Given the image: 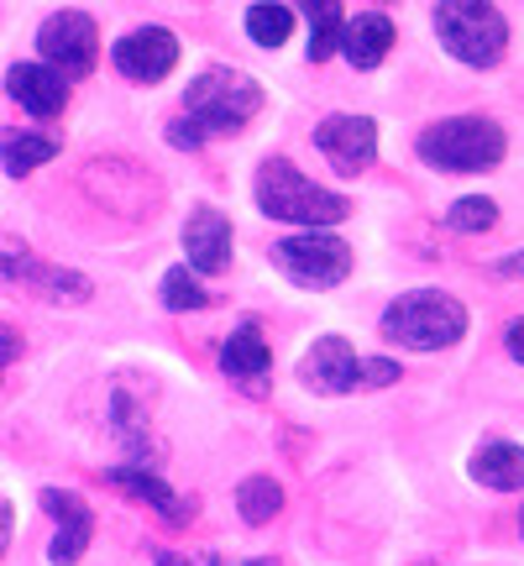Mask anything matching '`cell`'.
Returning a JSON list of instances; mask_svg holds the SVG:
<instances>
[{
	"mask_svg": "<svg viewBox=\"0 0 524 566\" xmlns=\"http://www.w3.org/2000/svg\"><path fill=\"white\" fill-rule=\"evenodd\" d=\"M258 205L268 221H289L304 226V231H325L352 216V200L346 195H331L321 184H310L289 158H268L258 174Z\"/></svg>",
	"mask_w": 524,
	"mask_h": 566,
	"instance_id": "obj_1",
	"label": "cell"
},
{
	"mask_svg": "<svg viewBox=\"0 0 524 566\" xmlns=\"http://www.w3.org/2000/svg\"><path fill=\"white\" fill-rule=\"evenodd\" d=\"M504 126L499 122H483V116H451V122H436L425 126L415 153H420L430 168L441 174H483L493 163L504 158Z\"/></svg>",
	"mask_w": 524,
	"mask_h": 566,
	"instance_id": "obj_2",
	"label": "cell"
},
{
	"mask_svg": "<svg viewBox=\"0 0 524 566\" xmlns=\"http://www.w3.org/2000/svg\"><path fill=\"white\" fill-rule=\"evenodd\" d=\"M384 336L399 346H415V352H441V346H457L467 336V310L441 289H415V294L388 304Z\"/></svg>",
	"mask_w": 524,
	"mask_h": 566,
	"instance_id": "obj_3",
	"label": "cell"
},
{
	"mask_svg": "<svg viewBox=\"0 0 524 566\" xmlns=\"http://www.w3.org/2000/svg\"><path fill=\"white\" fill-rule=\"evenodd\" d=\"M184 111L200 132H242L262 111V84L247 80L242 69H205L184 90Z\"/></svg>",
	"mask_w": 524,
	"mask_h": 566,
	"instance_id": "obj_4",
	"label": "cell"
},
{
	"mask_svg": "<svg viewBox=\"0 0 524 566\" xmlns=\"http://www.w3.org/2000/svg\"><path fill=\"white\" fill-rule=\"evenodd\" d=\"M436 32L467 69H493L509 48L504 11L483 6V0H446V6H436Z\"/></svg>",
	"mask_w": 524,
	"mask_h": 566,
	"instance_id": "obj_5",
	"label": "cell"
},
{
	"mask_svg": "<svg viewBox=\"0 0 524 566\" xmlns=\"http://www.w3.org/2000/svg\"><path fill=\"white\" fill-rule=\"evenodd\" d=\"M300 378H304V388H315V394L388 388V384H399V363H388V357H357L352 342H342V336H321V342L304 352Z\"/></svg>",
	"mask_w": 524,
	"mask_h": 566,
	"instance_id": "obj_6",
	"label": "cell"
},
{
	"mask_svg": "<svg viewBox=\"0 0 524 566\" xmlns=\"http://www.w3.org/2000/svg\"><path fill=\"white\" fill-rule=\"evenodd\" d=\"M273 263L300 289H331V283H342L352 273V247L342 237H331V231H300V237L273 247Z\"/></svg>",
	"mask_w": 524,
	"mask_h": 566,
	"instance_id": "obj_7",
	"label": "cell"
},
{
	"mask_svg": "<svg viewBox=\"0 0 524 566\" xmlns=\"http://www.w3.org/2000/svg\"><path fill=\"white\" fill-rule=\"evenodd\" d=\"M38 53L59 80H84L95 69V53H101L95 17L90 11H59V17H48L38 32Z\"/></svg>",
	"mask_w": 524,
	"mask_h": 566,
	"instance_id": "obj_8",
	"label": "cell"
},
{
	"mask_svg": "<svg viewBox=\"0 0 524 566\" xmlns=\"http://www.w3.org/2000/svg\"><path fill=\"white\" fill-rule=\"evenodd\" d=\"M0 283H11V289H32V294H42V300H90V279H80V273H69V268L59 263H42L32 247L11 242V237H0Z\"/></svg>",
	"mask_w": 524,
	"mask_h": 566,
	"instance_id": "obj_9",
	"label": "cell"
},
{
	"mask_svg": "<svg viewBox=\"0 0 524 566\" xmlns=\"http://www.w3.org/2000/svg\"><path fill=\"white\" fill-rule=\"evenodd\" d=\"M111 59L122 69L126 80L137 84H158L174 63H179V38L168 32V27H137V32H126L116 48H111Z\"/></svg>",
	"mask_w": 524,
	"mask_h": 566,
	"instance_id": "obj_10",
	"label": "cell"
},
{
	"mask_svg": "<svg viewBox=\"0 0 524 566\" xmlns=\"http://www.w3.org/2000/svg\"><path fill=\"white\" fill-rule=\"evenodd\" d=\"M315 147L336 163V174H363L378 158V126L367 116H325L315 126Z\"/></svg>",
	"mask_w": 524,
	"mask_h": 566,
	"instance_id": "obj_11",
	"label": "cell"
},
{
	"mask_svg": "<svg viewBox=\"0 0 524 566\" xmlns=\"http://www.w3.org/2000/svg\"><path fill=\"white\" fill-rule=\"evenodd\" d=\"M42 509L53 514V525H59V535H53V566H74L90 551V541H95V514H90V504H84L80 493H69V488H42Z\"/></svg>",
	"mask_w": 524,
	"mask_h": 566,
	"instance_id": "obj_12",
	"label": "cell"
},
{
	"mask_svg": "<svg viewBox=\"0 0 524 566\" xmlns=\"http://www.w3.org/2000/svg\"><path fill=\"white\" fill-rule=\"evenodd\" d=\"M221 367L231 384H242L247 394H268V373H273V352L262 342V325L242 321L221 346Z\"/></svg>",
	"mask_w": 524,
	"mask_h": 566,
	"instance_id": "obj_13",
	"label": "cell"
},
{
	"mask_svg": "<svg viewBox=\"0 0 524 566\" xmlns=\"http://www.w3.org/2000/svg\"><path fill=\"white\" fill-rule=\"evenodd\" d=\"M6 90H11V101H17L27 116H38V122H53L63 105H69V80H59L48 63H11Z\"/></svg>",
	"mask_w": 524,
	"mask_h": 566,
	"instance_id": "obj_14",
	"label": "cell"
},
{
	"mask_svg": "<svg viewBox=\"0 0 524 566\" xmlns=\"http://www.w3.org/2000/svg\"><path fill=\"white\" fill-rule=\"evenodd\" d=\"M184 252H189V268L195 273H226L231 268V221L221 210L200 205L189 226H184Z\"/></svg>",
	"mask_w": 524,
	"mask_h": 566,
	"instance_id": "obj_15",
	"label": "cell"
},
{
	"mask_svg": "<svg viewBox=\"0 0 524 566\" xmlns=\"http://www.w3.org/2000/svg\"><path fill=\"white\" fill-rule=\"evenodd\" d=\"M105 478L122 488V493H132L137 504H153L163 520H168V525H189V520H195V499L174 493V488L163 483L158 472H147V467H132V462H126V467H111Z\"/></svg>",
	"mask_w": 524,
	"mask_h": 566,
	"instance_id": "obj_16",
	"label": "cell"
},
{
	"mask_svg": "<svg viewBox=\"0 0 524 566\" xmlns=\"http://www.w3.org/2000/svg\"><path fill=\"white\" fill-rule=\"evenodd\" d=\"M388 48H394V17L388 11H357V17H346L342 53L352 59V69H378Z\"/></svg>",
	"mask_w": 524,
	"mask_h": 566,
	"instance_id": "obj_17",
	"label": "cell"
},
{
	"mask_svg": "<svg viewBox=\"0 0 524 566\" xmlns=\"http://www.w3.org/2000/svg\"><path fill=\"white\" fill-rule=\"evenodd\" d=\"M472 478L483 488H499V493H514V488H524V446L514 441H488L472 451Z\"/></svg>",
	"mask_w": 524,
	"mask_h": 566,
	"instance_id": "obj_18",
	"label": "cell"
},
{
	"mask_svg": "<svg viewBox=\"0 0 524 566\" xmlns=\"http://www.w3.org/2000/svg\"><path fill=\"white\" fill-rule=\"evenodd\" d=\"M59 158V137H42V132H0V163L11 179H27L32 168Z\"/></svg>",
	"mask_w": 524,
	"mask_h": 566,
	"instance_id": "obj_19",
	"label": "cell"
},
{
	"mask_svg": "<svg viewBox=\"0 0 524 566\" xmlns=\"http://www.w3.org/2000/svg\"><path fill=\"white\" fill-rule=\"evenodd\" d=\"M304 11H310V63H325L342 48L346 6L342 0H321V6H304Z\"/></svg>",
	"mask_w": 524,
	"mask_h": 566,
	"instance_id": "obj_20",
	"label": "cell"
},
{
	"mask_svg": "<svg viewBox=\"0 0 524 566\" xmlns=\"http://www.w3.org/2000/svg\"><path fill=\"white\" fill-rule=\"evenodd\" d=\"M237 509H242L247 525H268V520L283 509V488L258 472V478H247V483L237 488Z\"/></svg>",
	"mask_w": 524,
	"mask_h": 566,
	"instance_id": "obj_21",
	"label": "cell"
},
{
	"mask_svg": "<svg viewBox=\"0 0 524 566\" xmlns=\"http://www.w3.org/2000/svg\"><path fill=\"white\" fill-rule=\"evenodd\" d=\"M294 32V6H247V38L258 48H283Z\"/></svg>",
	"mask_w": 524,
	"mask_h": 566,
	"instance_id": "obj_22",
	"label": "cell"
},
{
	"mask_svg": "<svg viewBox=\"0 0 524 566\" xmlns=\"http://www.w3.org/2000/svg\"><path fill=\"white\" fill-rule=\"evenodd\" d=\"M111 415H116V430H122V446H126V451H132V457H137V462H132V467H142V457H147L153 446H147V420H142V409L132 405V394H126V388H116V399H111Z\"/></svg>",
	"mask_w": 524,
	"mask_h": 566,
	"instance_id": "obj_23",
	"label": "cell"
},
{
	"mask_svg": "<svg viewBox=\"0 0 524 566\" xmlns=\"http://www.w3.org/2000/svg\"><path fill=\"white\" fill-rule=\"evenodd\" d=\"M163 304H168V310H205L210 294L200 289V279H195L189 268H168V279H163Z\"/></svg>",
	"mask_w": 524,
	"mask_h": 566,
	"instance_id": "obj_24",
	"label": "cell"
},
{
	"mask_svg": "<svg viewBox=\"0 0 524 566\" xmlns=\"http://www.w3.org/2000/svg\"><path fill=\"white\" fill-rule=\"evenodd\" d=\"M493 221H499V205L483 200V195H467V200H457L446 210V226H451V231H488Z\"/></svg>",
	"mask_w": 524,
	"mask_h": 566,
	"instance_id": "obj_25",
	"label": "cell"
},
{
	"mask_svg": "<svg viewBox=\"0 0 524 566\" xmlns=\"http://www.w3.org/2000/svg\"><path fill=\"white\" fill-rule=\"evenodd\" d=\"M158 566H226V562L216 551H189V556H184V551H163Z\"/></svg>",
	"mask_w": 524,
	"mask_h": 566,
	"instance_id": "obj_26",
	"label": "cell"
},
{
	"mask_svg": "<svg viewBox=\"0 0 524 566\" xmlns=\"http://www.w3.org/2000/svg\"><path fill=\"white\" fill-rule=\"evenodd\" d=\"M168 142H174V147H189V153H195V147H205V132L195 122H189V116H179V122L168 126Z\"/></svg>",
	"mask_w": 524,
	"mask_h": 566,
	"instance_id": "obj_27",
	"label": "cell"
},
{
	"mask_svg": "<svg viewBox=\"0 0 524 566\" xmlns=\"http://www.w3.org/2000/svg\"><path fill=\"white\" fill-rule=\"evenodd\" d=\"M17 357H21V336L11 331V325H0V373L17 363Z\"/></svg>",
	"mask_w": 524,
	"mask_h": 566,
	"instance_id": "obj_28",
	"label": "cell"
},
{
	"mask_svg": "<svg viewBox=\"0 0 524 566\" xmlns=\"http://www.w3.org/2000/svg\"><path fill=\"white\" fill-rule=\"evenodd\" d=\"M493 273H499V279H524V252H509V258H499V263H493Z\"/></svg>",
	"mask_w": 524,
	"mask_h": 566,
	"instance_id": "obj_29",
	"label": "cell"
},
{
	"mask_svg": "<svg viewBox=\"0 0 524 566\" xmlns=\"http://www.w3.org/2000/svg\"><path fill=\"white\" fill-rule=\"evenodd\" d=\"M504 346H509V357H514V363H524V315H520V321H514V325H509Z\"/></svg>",
	"mask_w": 524,
	"mask_h": 566,
	"instance_id": "obj_30",
	"label": "cell"
},
{
	"mask_svg": "<svg viewBox=\"0 0 524 566\" xmlns=\"http://www.w3.org/2000/svg\"><path fill=\"white\" fill-rule=\"evenodd\" d=\"M11 525H17V520H11V504L0 499V556H6V546H11Z\"/></svg>",
	"mask_w": 524,
	"mask_h": 566,
	"instance_id": "obj_31",
	"label": "cell"
},
{
	"mask_svg": "<svg viewBox=\"0 0 524 566\" xmlns=\"http://www.w3.org/2000/svg\"><path fill=\"white\" fill-rule=\"evenodd\" d=\"M247 566H279V562H268V556H258V562H247Z\"/></svg>",
	"mask_w": 524,
	"mask_h": 566,
	"instance_id": "obj_32",
	"label": "cell"
},
{
	"mask_svg": "<svg viewBox=\"0 0 524 566\" xmlns=\"http://www.w3.org/2000/svg\"><path fill=\"white\" fill-rule=\"evenodd\" d=\"M520 530H524V514H520Z\"/></svg>",
	"mask_w": 524,
	"mask_h": 566,
	"instance_id": "obj_33",
	"label": "cell"
}]
</instances>
